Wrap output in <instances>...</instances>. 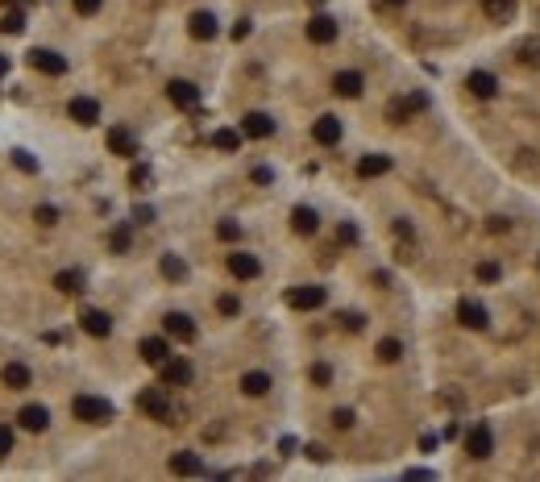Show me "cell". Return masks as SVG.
I'll return each mask as SVG.
<instances>
[{
  "label": "cell",
  "mask_w": 540,
  "mask_h": 482,
  "mask_svg": "<svg viewBox=\"0 0 540 482\" xmlns=\"http://www.w3.org/2000/svg\"><path fill=\"white\" fill-rule=\"evenodd\" d=\"M270 133H274V121H270L266 113H245V117H241V137H250V141H266Z\"/></svg>",
  "instance_id": "cell-11"
},
{
  "label": "cell",
  "mask_w": 540,
  "mask_h": 482,
  "mask_svg": "<svg viewBox=\"0 0 540 482\" xmlns=\"http://www.w3.org/2000/svg\"><path fill=\"white\" fill-rule=\"evenodd\" d=\"M324 300H328V291L316 287V283H304V287L287 291V307H295V312H316V307H324Z\"/></svg>",
  "instance_id": "cell-3"
},
{
  "label": "cell",
  "mask_w": 540,
  "mask_h": 482,
  "mask_svg": "<svg viewBox=\"0 0 540 482\" xmlns=\"http://www.w3.org/2000/svg\"><path fill=\"white\" fill-rule=\"evenodd\" d=\"M108 150H112V154H121V158H134V154H137V137L129 129H121V125H117V129H108Z\"/></svg>",
  "instance_id": "cell-21"
},
{
  "label": "cell",
  "mask_w": 540,
  "mask_h": 482,
  "mask_svg": "<svg viewBox=\"0 0 540 482\" xmlns=\"http://www.w3.org/2000/svg\"><path fill=\"white\" fill-rule=\"evenodd\" d=\"M158 370H162V387H187L191 383V362H183V357H167Z\"/></svg>",
  "instance_id": "cell-12"
},
{
  "label": "cell",
  "mask_w": 540,
  "mask_h": 482,
  "mask_svg": "<svg viewBox=\"0 0 540 482\" xmlns=\"http://www.w3.org/2000/svg\"><path fill=\"white\" fill-rule=\"evenodd\" d=\"M150 167H141V163H137L134 171H129V187H137V191H146V187H150Z\"/></svg>",
  "instance_id": "cell-38"
},
{
  "label": "cell",
  "mask_w": 540,
  "mask_h": 482,
  "mask_svg": "<svg viewBox=\"0 0 540 482\" xmlns=\"http://www.w3.org/2000/svg\"><path fill=\"white\" fill-rule=\"evenodd\" d=\"M291 229H295L300 237H312L316 229H320V217H316L312 208H304V204H300V208L291 213Z\"/></svg>",
  "instance_id": "cell-25"
},
{
  "label": "cell",
  "mask_w": 540,
  "mask_h": 482,
  "mask_svg": "<svg viewBox=\"0 0 540 482\" xmlns=\"http://www.w3.org/2000/svg\"><path fill=\"white\" fill-rule=\"evenodd\" d=\"M491 449H495L491 424H474V429H470V437H465V453H470L474 462H482V457H491Z\"/></svg>",
  "instance_id": "cell-8"
},
{
  "label": "cell",
  "mask_w": 540,
  "mask_h": 482,
  "mask_svg": "<svg viewBox=\"0 0 540 482\" xmlns=\"http://www.w3.org/2000/svg\"><path fill=\"white\" fill-rule=\"evenodd\" d=\"M8 67H13V63H8V58L0 54V75H8Z\"/></svg>",
  "instance_id": "cell-53"
},
{
  "label": "cell",
  "mask_w": 540,
  "mask_h": 482,
  "mask_svg": "<svg viewBox=\"0 0 540 482\" xmlns=\"http://www.w3.org/2000/svg\"><path fill=\"white\" fill-rule=\"evenodd\" d=\"M217 312H221V316H237V312H241V300H237V296H221V300H217Z\"/></svg>",
  "instance_id": "cell-42"
},
{
  "label": "cell",
  "mask_w": 540,
  "mask_h": 482,
  "mask_svg": "<svg viewBox=\"0 0 540 482\" xmlns=\"http://www.w3.org/2000/svg\"><path fill=\"white\" fill-rule=\"evenodd\" d=\"M333 424H337V429H354V412H349V407H337V412H333Z\"/></svg>",
  "instance_id": "cell-44"
},
{
  "label": "cell",
  "mask_w": 540,
  "mask_h": 482,
  "mask_svg": "<svg viewBox=\"0 0 540 482\" xmlns=\"http://www.w3.org/2000/svg\"><path fill=\"white\" fill-rule=\"evenodd\" d=\"M134 220H141V224H150V220H154V213H150V208H134Z\"/></svg>",
  "instance_id": "cell-51"
},
{
  "label": "cell",
  "mask_w": 540,
  "mask_h": 482,
  "mask_svg": "<svg viewBox=\"0 0 540 482\" xmlns=\"http://www.w3.org/2000/svg\"><path fill=\"white\" fill-rule=\"evenodd\" d=\"M71 412H75V420H84V424H108V420H112V403L100 399V395H75V399H71Z\"/></svg>",
  "instance_id": "cell-1"
},
{
  "label": "cell",
  "mask_w": 540,
  "mask_h": 482,
  "mask_svg": "<svg viewBox=\"0 0 540 482\" xmlns=\"http://www.w3.org/2000/svg\"><path fill=\"white\" fill-rule=\"evenodd\" d=\"M241 391L245 395H266L270 391V374L266 370H250V374L241 379Z\"/></svg>",
  "instance_id": "cell-29"
},
{
  "label": "cell",
  "mask_w": 540,
  "mask_h": 482,
  "mask_svg": "<svg viewBox=\"0 0 540 482\" xmlns=\"http://www.w3.org/2000/svg\"><path fill=\"white\" fill-rule=\"evenodd\" d=\"M457 320H461L465 329H487V324H491L487 307L478 304V300H457Z\"/></svg>",
  "instance_id": "cell-14"
},
{
  "label": "cell",
  "mask_w": 540,
  "mask_h": 482,
  "mask_svg": "<svg viewBox=\"0 0 540 482\" xmlns=\"http://www.w3.org/2000/svg\"><path fill=\"white\" fill-rule=\"evenodd\" d=\"M187 34H191L195 42H212V38L221 34V25H217L212 13H191V17H187Z\"/></svg>",
  "instance_id": "cell-10"
},
{
  "label": "cell",
  "mask_w": 540,
  "mask_h": 482,
  "mask_svg": "<svg viewBox=\"0 0 540 482\" xmlns=\"http://www.w3.org/2000/svg\"><path fill=\"white\" fill-rule=\"evenodd\" d=\"M212 146H217V150H225V154H233V150L241 146V129H217V133H212Z\"/></svg>",
  "instance_id": "cell-32"
},
{
  "label": "cell",
  "mask_w": 540,
  "mask_h": 482,
  "mask_svg": "<svg viewBox=\"0 0 540 482\" xmlns=\"http://www.w3.org/2000/svg\"><path fill=\"white\" fill-rule=\"evenodd\" d=\"M404 357V345L395 341V337H387V341H378V362H399Z\"/></svg>",
  "instance_id": "cell-35"
},
{
  "label": "cell",
  "mask_w": 540,
  "mask_h": 482,
  "mask_svg": "<svg viewBox=\"0 0 540 482\" xmlns=\"http://www.w3.org/2000/svg\"><path fill=\"white\" fill-rule=\"evenodd\" d=\"M162 329H167V337H175L183 345L195 341V320H191L187 312H167V316H162Z\"/></svg>",
  "instance_id": "cell-6"
},
{
  "label": "cell",
  "mask_w": 540,
  "mask_h": 482,
  "mask_svg": "<svg viewBox=\"0 0 540 482\" xmlns=\"http://www.w3.org/2000/svg\"><path fill=\"white\" fill-rule=\"evenodd\" d=\"M129 246H134V233H129V224H117V229L108 233V250H112V254H129Z\"/></svg>",
  "instance_id": "cell-31"
},
{
  "label": "cell",
  "mask_w": 540,
  "mask_h": 482,
  "mask_svg": "<svg viewBox=\"0 0 540 482\" xmlns=\"http://www.w3.org/2000/svg\"><path fill=\"white\" fill-rule=\"evenodd\" d=\"M337 320H341L345 333H361V329H366V316H361V312H341Z\"/></svg>",
  "instance_id": "cell-37"
},
{
  "label": "cell",
  "mask_w": 540,
  "mask_h": 482,
  "mask_svg": "<svg viewBox=\"0 0 540 482\" xmlns=\"http://www.w3.org/2000/svg\"><path fill=\"white\" fill-rule=\"evenodd\" d=\"M482 13L491 21H511L515 17V0H482Z\"/></svg>",
  "instance_id": "cell-28"
},
{
  "label": "cell",
  "mask_w": 540,
  "mask_h": 482,
  "mask_svg": "<svg viewBox=\"0 0 540 482\" xmlns=\"http://www.w3.org/2000/svg\"><path fill=\"white\" fill-rule=\"evenodd\" d=\"M361 88H366V80H361L358 71H341V75L333 80V91H337V96H345V100H358Z\"/></svg>",
  "instance_id": "cell-23"
},
{
  "label": "cell",
  "mask_w": 540,
  "mask_h": 482,
  "mask_svg": "<svg viewBox=\"0 0 540 482\" xmlns=\"http://www.w3.org/2000/svg\"><path fill=\"white\" fill-rule=\"evenodd\" d=\"M270 179H274L270 175V167H254V183H270Z\"/></svg>",
  "instance_id": "cell-50"
},
{
  "label": "cell",
  "mask_w": 540,
  "mask_h": 482,
  "mask_svg": "<svg viewBox=\"0 0 540 482\" xmlns=\"http://www.w3.org/2000/svg\"><path fill=\"white\" fill-rule=\"evenodd\" d=\"M515 58H520V63H528V67H540V42H520Z\"/></svg>",
  "instance_id": "cell-36"
},
{
  "label": "cell",
  "mask_w": 540,
  "mask_h": 482,
  "mask_svg": "<svg viewBox=\"0 0 540 482\" xmlns=\"http://www.w3.org/2000/svg\"><path fill=\"white\" fill-rule=\"evenodd\" d=\"M21 30H25V13H21V8H13V13L0 17V34H13V38H17Z\"/></svg>",
  "instance_id": "cell-34"
},
{
  "label": "cell",
  "mask_w": 540,
  "mask_h": 482,
  "mask_svg": "<svg viewBox=\"0 0 540 482\" xmlns=\"http://www.w3.org/2000/svg\"><path fill=\"white\" fill-rule=\"evenodd\" d=\"M137 407L150 416V420H162V424H175V407H171V399L162 387H146V391L137 395Z\"/></svg>",
  "instance_id": "cell-2"
},
{
  "label": "cell",
  "mask_w": 540,
  "mask_h": 482,
  "mask_svg": "<svg viewBox=\"0 0 540 482\" xmlns=\"http://www.w3.org/2000/svg\"><path fill=\"white\" fill-rule=\"evenodd\" d=\"M374 4H378V8H404L407 0H374Z\"/></svg>",
  "instance_id": "cell-52"
},
{
  "label": "cell",
  "mask_w": 540,
  "mask_h": 482,
  "mask_svg": "<svg viewBox=\"0 0 540 482\" xmlns=\"http://www.w3.org/2000/svg\"><path fill=\"white\" fill-rule=\"evenodd\" d=\"M312 383H316V387H328V383H333V366L316 362V366H312Z\"/></svg>",
  "instance_id": "cell-41"
},
{
  "label": "cell",
  "mask_w": 540,
  "mask_h": 482,
  "mask_svg": "<svg viewBox=\"0 0 540 482\" xmlns=\"http://www.w3.org/2000/svg\"><path fill=\"white\" fill-rule=\"evenodd\" d=\"M308 457H312V462H324V457H328V449H324V445H308Z\"/></svg>",
  "instance_id": "cell-49"
},
{
  "label": "cell",
  "mask_w": 540,
  "mask_h": 482,
  "mask_svg": "<svg viewBox=\"0 0 540 482\" xmlns=\"http://www.w3.org/2000/svg\"><path fill=\"white\" fill-rule=\"evenodd\" d=\"M79 329H84L88 337H108V333H112V316L100 312V307H88V312L79 316Z\"/></svg>",
  "instance_id": "cell-17"
},
{
  "label": "cell",
  "mask_w": 540,
  "mask_h": 482,
  "mask_svg": "<svg viewBox=\"0 0 540 482\" xmlns=\"http://www.w3.org/2000/svg\"><path fill=\"white\" fill-rule=\"evenodd\" d=\"M474 274H478V283H499V274H503V270H499V262H478Z\"/></svg>",
  "instance_id": "cell-39"
},
{
  "label": "cell",
  "mask_w": 540,
  "mask_h": 482,
  "mask_svg": "<svg viewBox=\"0 0 540 482\" xmlns=\"http://www.w3.org/2000/svg\"><path fill=\"white\" fill-rule=\"evenodd\" d=\"M34 220H38V224H54V220H58V208H50V204H42V208L34 213Z\"/></svg>",
  "instance_id": "cell-46"
},
{
  "label": "cell",
  "mask_w": 540,
  "mask_h": 482,
  "mask_svg": "<svg viewBox=\"0 0 540 482\" xmlns=\"http://www.w3.org/2000/svg\"><path fill=\"white\" fill-rule=\"evenodd\" d=\"M217 237H221V241H237V237H241V224H237V220H221V224H217Z\"/></svg>",
  "instance_id": "cell-40"
},
{
  "label": "cell",
  "mask_w": 540,
  "mask_h": 482,
  "mask_svg": "<svg viewBox=\"0 0 540 482\" xmlns=\"http://www.w3.org/2000/svg\"><path fill=\"white\" fill-rule=\"evenodd\" d=\"M8 158H13V167H17L21 175H38V158H34L30 150H13Z\"/></svg>",
  "instance_id": "cell-33"
},
{
  "label": "cell",
  "mask_w": 540,
  "mask_h": 482,
  "mask_svg": "<svg viewBox=\"0 0 540 482\" xmlns=\"http://www.w3.org/2000/svg\"><path fill=\"white\" fill-rule=\"evenodd\" d=\"M167 96H171V104L183 108V113H195V108H200V88H195L191 80H171V84H167Z\"/></svg>",
  "instance_id": "cell-4"
},
{
  "label": "cell",
  "mask_w": 540,
  "mask_h": 482,
  "mask_svg": "<svg viewBox=\"0 0 540 482\" xmlns=\"http://www.w3.org/2000/svg\"><path fill=\"white\" fill-rule=\"evenodd\" d=\"M312 137L320 141V146H337V141H341V121H337L333 113H324V117L312 125Z\"/></svg>",
  "instance_id": "cell-19"
},
{
  "label": "cell",
  "mask_w": 540,
  "mask_h": 482,
  "mask_svg": "<svg viewBox=\"0 0 540 482\" xmlns=\"http://www.w3.org/2000/svg\"><path fill=\"white\" fill-rule=\"evenodd\" d=\"M171 470H175V474H204V462H200L195 453H175V457H171Z\"/></svg>",
  "instance_id": "cell-30"
},
{
  "label": "cell",
  "mask_w": 540,
  "mask_h": 482,
  "mask_svg": "<svg viewBox=\"0 0 540 482\" xmlns=\"http://www.w3.org/2000/svg\"><path fill=\"white\" fill-rule=\"evenodd\" d=\"M308 42H316V46L337 42V21H333L328 13H316L312 21H308Z\"/></svg>",
  "instance_id": "cell-13"
},
{
  "label": "cell",
  "mask_w": 540,
  "mask_h": 482,
  "mask_svg": "<svg viewBox=\"0 0 540 482\" xmlns=\"http://www.w3.org/2000/svg\"><path fill=\"white\" fill-rule=\"evenodd\" d=\"M420 108H428V96H424V91L404 96V100H391V104H387V121H391V125H404L407 117L420 113Z\"/></svg>",
  "instance_id": "cell-5"
},
{
  "label": "cell",
  "mask_w": 540,
  "mask_h": 482,
  "mask_svg": "<svg viewBox=\"0 0 540 482\" xmlns=\"http://www.w3.org/2000/svg\"><path fill=\"white\" fill-rule=\"evenodd\" d=\"M54 287H58L63 296H79V291H84V274H79V270H58V274H54Z\"/></svg>",
  "instance_id": "cell-26"
},
{
  "label": "cell",
  "mask_w": 540,
  "mask_h": 482,
  "mask_svg": "<svg viewBox=\"0 0 540 482\" xmlns=\"http://www.w3.org/2000/svg\"><path fill=\"white\" fill-rule=\"evenodd\" d=\"M67 113H71V121H75V125H84V129H88V125H96V121H100V104H96V100H91V96H75V100H71V108H67Z\"/></svg>",
  "instance_id": "cell-16"
},
{
  "label": "cell",
  "mask_w": 540,
  "mask_h": 482,
  "mask_svg": "<svg viewBox=\"0 0 540 482\" xmlns=\"http://www.w3.org/2000/svg\"><path fill=\"white\" fill-rule=\"evenodd\" d=\"M13 453V424H0V462Z\"/></svg>",
  "instance_id": "cell-43"
},
{
  "label": "cell",
  "mask_w": 540,
  "mask_h": 482,
  "mask_svg": "<svg viewBox=\"0 0 540 482\" xmlns=\"http://www.w3.org/2000/svg\"><path fill=\"white\" fill-rule=\"evenodd\" d=\"M233 38H237V42H245V38H250V21H245V17L233 25Z\"/></svg>",
  "instance_id": "cell-48"
},
{
  "label": "cell",
  "mask_w": 540,
  "mask_h": 482,
  "mask_svg": "<svg viewBox=\"0 0 540 482\" xmlns=\"http://www.w3.org/2000/svg\"><path fill=\"white\" fill-rule=\"evenodd\" d=\"M30 63H34V71H42V75H67V58L58 54V50H30Z\"/></svg>",
  "instance_id": "cell-7"
},
{
  "label": "cell",
  "mask_w": 540,
  "mask_h": 482,
  "mask_svg": "<svg viewBox=\"0 0 540 482\" xmlns=\"http://www.w3.org/2000/svg\"><path fill=\"white\" fill-rule=\"evenodd\" d=\"M137 353H141L146 366H162V362L171 357V341H167V337H146V341L137 345Z\"/></svg>",
  "instance_id": "cell-18"
},
{
  "label": "cell",
  "mask_w": 540,
  "mask_h": 482,
  "mask_svg": "<svg viewBox=\"0 0 540 482\" xmlns=\"http://www.w3.org/2000/svg\"><path fill=\"white\" fill-rule=\"evenodd\" d=\"M312 4H324V0H312Z\"/></svg>",
  "instance_id": "cell-54"
},
{
  "label": "cell",
  "mask_w": 540,
  "mask_h": 482,
  "mask_svg": "<svg viewBox=\"0 0 540 482\" xmlns=\"http://www.w3.org/2000/svg\"><path fill=\"white\" fill-rule=\"evenodd\" d=\"M465 88L474 91L478 100H491V96H495V91H499V80H495V75H491V71H470V80H465Z\"/></svg>",
  "instance_id": "cell-22"
},
{
  "label": "cell",
  "mask_w": 540,
  "mask_h": 482,
  "mask_svg": "<svg viewBox=\"0 0 540 482\" xmlns=\"http://www.w3.org/2000/svg\"><path fill=\"white\" fill-rule=\"evenodd\" d=\"M17 424H21L25 433H46V424H50V412H46L42 403H25V407L17 412Z\"/></svg>",
  "instance_id": "cell-15"
},
{
  "label": "cell",
  "mask_w": 540,
  "mask_h": 482,
  "mask_svg": "<svg viewBox=\"0 0 540 482\" xmlns=\"http://www.w3.org/2000/svg\"><path fill=\"white\" fill-rule=\"evenodd\" d=\"M391 171V154H361L358 158V175L361 179H378Z\"/></svg>",
  "instance_id": "cell-20"
},
{
  "label": "cell",
  "mask_w": 540,
  "mask_h": 482,
  "mask_svg": "<svg viewBox=\"0 0 540 482\" xmlns=\"http://www.w3.org/2000/svg\"><path fill=\"white\" fill-rule=\"evenodd\" d=\"M0 379H4V387L25 391V387H30V366H25V362H8V366L0 370Z\"/></svg>",
  "instance_id": "cell-24"
},
{
  "label": "cell",
  "mask_w": 540,
  "mask_h": 482,
  "mask_svg": "<svg viewBox=\"0 0 540 482\" xmlns=\"http://www.w3.org/2000/svg\"><path fill=\"white\" fill-rule=\"evenodd\" d=\"M75 4V13L79 17H91V13H100V0H71Z\"/></svg>",
  "instance_id": "cell-45"
},
{
  "label": "cell",
  "mask_w": 540,
  "mask_h": 482,
  "mask_svg": "<svg viewBox=\"0 0 540 482\" xmlns=\"http://www.w3.org/2000/svg\"><path fill=\"white\" fill-rule=\"evenodd\" d=\"M158 270H162V279H171V283H183V279H187V262H183L179 254H162Z\"/></svg>",
  "instance_id": "cell-27"
},
{
  "label": "cell",
  "mask_w": 540,
  "mask_h": 482,
  "mask_svg": "<svg viewBox=\"0 0 540 482\" xmlns=\"http://www.w3.org/2000/svg\"><path fill=\"white\" fill-rule=\"evenodd\" d=\"M229 274L241 279V283H250V279L262 274V262H258L254 254H245V250H233V254H229Z\"/></svg>",
  "instance_id": "cell-9"
},
{
  "label": "cell",
  "mask_w": 540,
  "mask_h": 482,
  "mask_svg": "<svg viewBox=\"0 0 540 482\" xmlns=\"http://www.w3.org/2000/svg\"><path fill=\"white\" fill-rule=\"evenodd\" d=\"M337 237H341L345 246H354V241H358V229H354V224H341V229H337Z\"/></svg>",
  "instance_id": "cell-47"
}]
</instances>
